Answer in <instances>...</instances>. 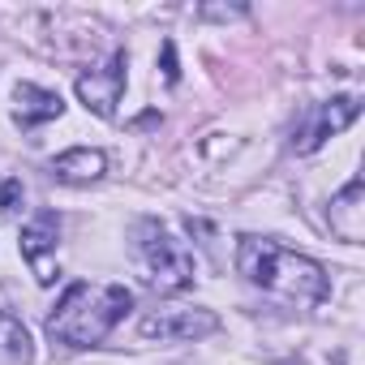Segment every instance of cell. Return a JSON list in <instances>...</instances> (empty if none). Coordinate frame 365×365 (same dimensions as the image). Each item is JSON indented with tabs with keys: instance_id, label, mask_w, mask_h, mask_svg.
<instances>
[{
	"instance_id": "obj_1",
	"label": "cell",
	"mask_w": 365,
	"mask_h": 365,
	"mask_svg": "<svg viewBox=\"0 0 365 365\" xmlns=\"http://www.w3.org/2000/svg\"><path fill=\"white\" fill-rule=\"evenodd\" d=\"M237 267L254 288H262V292H271L279 301H292V305H318L331 292L327 271L314 258H305V254H297V250H288L279 241L241 237Z\"/></svg>"
},
{
	"instance_id": "obj_2",
	"label": "cell",
	"mask_w": 365,
	"mask_h": 365,
	"mask_svg": "<svg viewBox=\"0 0 365 365\" xmlns=\"http://www.w3.org/2000/svg\"><path fill=\"white\" fill-rule=\"evenodd\" d=\"M133 292L125 284H73L56 314L48 318V335L69 348H95L112 335V327L129 314Z\"/></svg>"
},
{
	"instance_id": "obj_3",
	"label": "cell",
	"mask_w": 365,
	"mask_h": 365,
	"mask_svg": "<svg viewBox=\"0 0 365 365\" xmlns=\"http://www.w3.org/2000/svg\"><path fill=\"white\" fill-rule=\"evenodd\" d=\"M138 262L146 267V279L159 292H180L194 284V254L176 237H168L159 224L138 228Z\"/></svg>"
},
{
	"instance_id": "obj_4",
	"label": "cell",
	"mask_w": 365,
	"mask_h": 365,
	"mask_svg": "<svg viewBox=\"0 0 365 365\" xmlns=\"http://www.w3.org/2000/svg\"><path fill=\"white\" fill-rule=\"evenodd\" d=\"M215 327H220V318L207 309H159L138 322V331L146 339H198V335H211Z\"/></svg>"
},
{
	"instance_id": "obj_5",
	"label": "cell",
	"mask_w": 365,
	"mask_h": 365,
	"mask_svg": "<svg viewBox=\"0 0 365 365\" xmlns=\"http://www.w3.org/2000/svg\"><path fill=\"white\" fill-rule=\"evenodd\" d=\"M22 258L31 262L35 279L39 284H52L56 279V215H35L26 228H22Z\"/></svg>"
},
{
	"instance_id": "obj_6",
	"label": "cell",
	"mask_w": 365,
	"mask_h": 365,
	"mask_svg": "<svg viewBox=\"0 0 365 365\" xmlns=\"http://www.w3.org/2000/svg\"><path fill=\"white\" fill-rule=\"evenodd\" d=\"M120 86H125V52H116V56L108 61L103 73H86V78H78V95H82V103H86L95 116H103V120L116 112Z\"/></svg>"
},
{
	"instance_id": "obj_7",
	"label": "cell",
	"mask_w": 365,
	"mask_h": 365,
	"mask_svg": "<svg viewBox=\"0 0 365 365\" xmlns=\"http://www.w3.org/2000/svg\"><path fill=\"white\" fill-rule=\"evenodd\" d=\"M352 120H356V99H352V95H339V99L322 103V108H318V120L301 133L297 150H314V146H322L327 138H335V133H339V129H348Z\"/></svg>"
},
{
	"instance_id": "obj_8",
	"label": "cell",
	"mask_w": 365,
	"mask_h": 365,
	"mask_svg": "<svg viewBox=\"0 0 365 365\" xmlns=\"http://www.w3.org/2000/svg\"><path fill=\"white\" fill-rule=\"evenodd\" d=\"M361 198H365V185L361 180H348V190L331 202V232L339 241H348V245H356L365 237V207H361Z\"/></svg>"
},
{
	"instance_id": "obj_9",
	"label": "cell",
	"mask_w": 365,
	"mask_h": 365,
	"mask_svg": "<svg viewBox=\"0 0 365 365\" xmlns=\"http://www.w3.org/2000/svg\"><path fill=\"white\" fill-rule=\"evenodd\" d=\"M61 112H65V103H61L56 91L31 86V82H22V86L14 91V116H18L22 125H43V120H56Z\"/></svg>"
},
{
	"instance_id": "obj_10",
	"label": "cell",
	"mask_w": 365,
	"mask_h": 365,
	"mask_svg": "<svg viewBox=\"0 0 365 365\" xmlns=\"http://www.w3.org/2000/svg\"><path fill=\"white\" fill-rule=\"evenodd\" d=\"M52 172H56L61 180H73V185H82V180H99V176L108 172V159H103V150L73 146V150H65V155L52 159Z\"/></svg>"
},
{
	"instance_id": "obj_11",
	"label": "cell",
	"mask_w": 365,
	"mask_h": 365,
	"mask_svg": "<svg viewBox=\"0 0 365 365\" xmlns=\"http://www.w3.org/2000/svg\"><path fill=\"white\" fill-rule=\"evenodd\" d=\"M0 365H31V335L5 314H0Z\"/></svg>"
},
{
	"instance_id": "obj_12",
	"label": "cell",
	"mask_w": 365,
	"mask_h": 365,
	"mask_svg": "<svg viewBox=\"0 0 365 365\" xmlns=\"http://www.w3.org/2000/svg\"><path fill=\"white\" fill-rule=\"evenodd\" d=\"M18 202H22V180H5V190H0V215H9Z\"/></svg>"
},
{
	"instance_id": "obj_13",
	"label": "cell",
	"mask_w": 365,
	"mask_h": 365,
	"mask_svg": "<svg viewBox=\"0 0 365 365\" xmlns=\"http://www.w3.org/2000/svg\"><path fill=\"white\" fill-rule=\"evenodd\" d=\"M163 78H168V82L180 78V69H176V48H172V43H163Z\"/></svg>"
}]
</instances>
